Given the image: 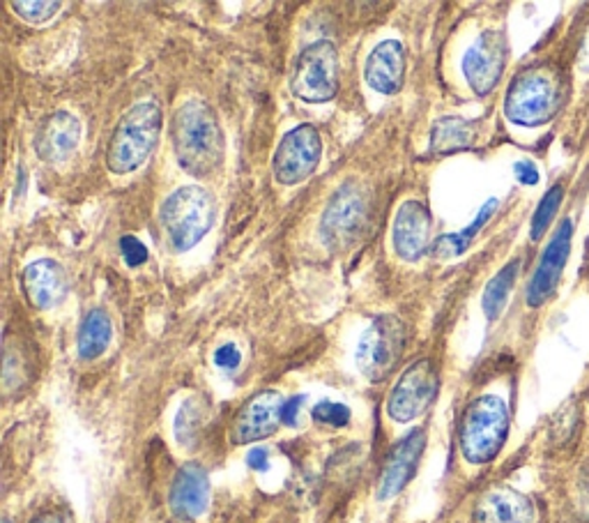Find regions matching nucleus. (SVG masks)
I'll list each match as a JSON object with an SVG mask.
<instances>
[{"label": "nucleus", "instance_id": "nucleus-1", "mask_svg": "<svg viewBox=\"0 0 589 523\" xmlns=\"http://www.w3.org/2000/svg\"><path fill=\"white\" fill-rule=\"evenodd\" d=\"M170 141L178 164L194 178L215 174L223 162V132L207 102L189 100L178 106L170 120Z\"/></svg>", "mask_w": 589, "mask_h": 523}, {"label": "nucleus", "instance_id": "nucleus-2", "mask_svg": "<svg viewBox=\"0 0 589 523\" xmlns=\"http://www.w3.org/2000/svg\"><path fill=\"white\" fill-rule=\"evenodd\" d=\"M162 135V109L157 102H139L120 118L108 141L106 166L118 176L141 169L155 153Z\"/></svg>", "mask_w": 589, "mask_h": 523}, {"label": "nucleus", "instance_id": "nucleus-3", "mask_svg": "<svg viewBox=\"0 0 589 523\" xmlns=\"http://www.w3.org/2000/svg\"><path fill=\"white\" fill-rule=\"evenodd\" d=\"M215 199L199 184L180 187L162 208V224L176 252H189L210 233L215 224Z\"/></svg>", "mask_w": 589, "mask_h": 523}, {"label": "nucleus", "instance_id": "nucleus-4", "mask_svg": "<svg viewBox=\"0 0 589 523\" xmlns=\"http://www.w3.org/2000/svg\"><path fill=\"white\" fill-rule=\"evenodd\" d=\"M509 432V410L507 404L486 395L474 399L461 422V450L470 463H488L502 450Z\"/></svg>", "mask_w": 589, "mask_h": 523}, {"label": "nucleus", "instance_id": "nucleus-5", "mask_svg": "<svg viewBox=\"0 0 589 523\" xmlns=\"http://www.w3.org/2000/svg\"><path fill=\"white\" fill-rule=\"evenodd\" d=\"M408 344L406 323L394 314H380L359 340L355 362L371 383L385 381L401 362Z\"/></svg>", "mask_w": 589, "mask_h": 523}, {"label": "nucleus", "instance_id": "nucleus-6", "mask_svg": "<svg viewBox=\"0 0 589 523\" xmlns=\"http://www.w3.org/2000/svg\"><path fill=\"white\" fill-rule=\"evenodd\" d=\"M560 106V86L553 74L543 69H527L511 84L504 114L511 123L523 127H537L548 123L558 114Z\"/></svg>", "mask_w": 589, "mask_h": 523}, {"label": "nucleus", "instance_id": "nucleus-7", "mask_svg": "<svg viewBox=\"0 0 589 523\" xmlns=\"http://www.w3.org/2000/svg\"><path fill=\"white\" fill-rule=\"evenodd\" d=\"M295 98L322 104L336 98L338 90V53L332 42H313L295 61L293 84Z\"/></svg>", "mask_w": 589, "mask_h": 523}, {"label": "nucleus", "instance_id": "nucleus-8", "mask_svg": "<svg viewBox=\"0 0 589 523\" xmlns=\"http://www.w3.org/2000/svg\"><path fill=\"white\" fill-rule=\"evenodd\" d=\"M367 224V194L357 182H346L332 196L322 217V240L328 247L344 250L359 238Z\"/></svg>", "mask_w": 589, "mask_h": 523}, {"label": "nucleus", "instance_id": "nucleus-9", "mask_svg": "<svg viewBox=\"0 0 589 523\" xmlns=\"http://www.w3.org/2000/svg\"><path fill=\"white\" fill-rule=\"evenodd\" d=\"M435 395H438V373H435L431 360H417L394 385L387 413L398 424L412 422L426 413Z\"/></svg>", "mask_w": 589, "mask_h": 523}, {"label": "nucleus", "instance_id": "nucleus-10", "mask_svg": "<svg viewBox=\"0 0 589 523\" xmlns=\"http://www.w3.org/2000/svg\"><path fill=\"white\" fill-rule=\"evenodd\" d=\"M322 141L313 125H297L281 139L274 153V178L281 184H299L307 180L320 164Z\"/></svg>", "mask_w": 589, "mask_h": 523}, {"label": "nucleus", "instance_id": "nucleus-11", "mask_svg": "<svg viewBox=\"0 0 589 523\" xmlns=\"http://www.w3.org/2000/svg\"><path fill=\"white\" fill-rule=\"evenodd\" d=\"M507 37L502 30H484L463 55V74L477 95H488L498 86L507 63Z\"/></svg>", "mask_w": 589, "mask_h": 523}, {"label": "nucleus", "instance_id": "nucleus-12", "mask_svg": "<svg viewBox=\"0 0 589 523\" xmlns=\"http://www.w3.org/2000/svg\"><path fill=\"white\" fill-rule=\"evenodd\" d=\"M283 404L286 401L274 390L258 392L256 397L246 401L231 429L233 445H249L270 438L283 422Z\"/></svg>", "mask_w": 589, "mask_h": 523}, {"label": "nucleus", "instance_id": "nucleus-13", "mask_svg": "<svg viewBox=\"0 0 589 523\" xmlns=\"http://www.w3.org/2000/svg\"><path fill=\"white\" fill-rule=\"evenodd\" d=\"M572 233H574L572 221L564 219L555 238L548 242V247H546L539 266H537V272H535V277H532L529 289H527L529 307L543 305L548 301V295L558 289L562 270H564L566 258H568V250H572Z\"/></svg>", "mask_w": 589, "mask_h": 523}, {"label": "nucleus", "instance_id": "nucleus-14", "mask_svg": "<svg viewBox=\"0 0 589 523\" xmlns=\"http://www.w3.org/2000/svg\"><path fill=\"white\" fill-rule=\"evenodd\" d=\"M424 445H426L424 429H412V432L394 447L385 463L383 477H380V484H377L380 500H389L404 492V487L412 480L417 471V463H420L422 459Z\"/></svg>", "mask_w": 589, "mask_h": 523}, {"label": "nucleus", "instance_id": "nucleus-15", "mask_svg": "<svg viewBox=\"0 0 589 523\" xmlns=\"http://www.w3.org/2000/svg\"><path fill=\"white\" fill-rule=\"evenodd\" d=\"M431 217L420 201H406L394 219V250L398 258L414 264L420 260L428 245Z\"/></svg>", "mask_w": 589, "mask_h": 523}, {"label": "nucleus", "instance_id": "nucleus-16", "mask_svg": "<svg viewBox=\"0 0 589 523\" xmlns=\"http://www.w3.org/2000/svg\"><path fill=\"white\" fill-rule=\"evenodd\" d=\"M532 500L516 489L498 487L486 492L472 512V523H535Z\"/></svg>", "mask_w": 589, "mask_h": 523}, {"label": "nucleus", "instance_id": "nucleus-17", "mask_svg": "<svg viewBox=\"0 0 589 523\" xmlns=\"http://www.w3.org/2000/svg\"><path fill=\"white\" fill-rule=\"evenodd\" d=\"M24 293L28 303L37 309H53L59 307L67 295V275L65 270L51 258L35 260L24 270Z\"/></svg>", "mask_w": 589, "mask_h": 523}, {"label": "nucleus", "instance_id": "nucleus-18", "mask_svg": "<svg viewBox=\"0 0 589 523\" xmlns=\"http://www.w3.org/2000/svg\"><path fill=\"white\" fill-rule=\"evenodd\" d=\"M367 84L380 95H396L406 79V49L401 42H380L364 67Z\"/></svg>", "mask_w": 589, "mask_h": 523}, {"label": "nucleus", "instance_id": "nucleus-19", "mask_svg": "<svg viewBox=\"0 0 589 523\" xmlns=\"http://www.w3.org/2000/svg\"><path fill=\"white\" fill-rule=\"evenodd\" d=\"M210 506V480L199 463H187L170 487V510L180 519H199Z\"/></svg>", "mask_w": 589, "mask_h": 523}, {"label": "nucleus", "instance_id": "nucleus-20", "mask_svg": "<svg viewBox=\"0 0 589 523\" xmlns=\"http://www.w3.org/2000/svg\"><path fill=\"white\" fill-rule=\"evenodd\" d=\"M81 139V123L67 111H55L37 129L35 151L44 162L67 160Z\"/></svg>", "mask_w": 589, "mask_h": 523}, {"label": "nucleus", "instance_id": "nucleus-21", "mask_svg": "<svg viewBox=\"0 0 589 523\" xmlns=\"http://www.w3.org/2000/svg\"><path fill=\"white\" fill-rule=\"evenodd\" d=\"M474 125L463 118H440L431 129V153L451 155L472 145Z\"/></svg>", "mask_w": 589, "mask_h": 523}, {"label": "nucleus", "instance_id": "nucleus-22", "mask_svg": "<svg viewBox=\"0 0 589 523\" xmlns=\"http://www.w3.org/2000/svg\"><path fill=\"white\" fill-rule=\"evenodd\" d=\"M111 337H113L111 316L104 309L88 311L79 330V355L84 360H98L108 348Z\"/></svg>", "mask_w": 589, "mask_h": 523}, {"label": "nucleus", "instance_id": "nucleus-23", "mask_svg": "<svg viewBox=\"0 0 589 523\" xmlns=\"http://www.w3.org/2000/svg\"><path fill=\"white\" fill-rule=\"evenodd\" d=\"M498 199H490L484 203V208L479 211L477 219H474L470 227H465L463 231L459 233H449V235H443L433 242V254L438 256V258H451V256H461L468 247H470V242L474 240V235H477L484 227H486V221L492 217V213L498 211Z\"/></svg>", "mask_w": 589, "mask_h": 523}, {"label": "nucleus", "instance_id": "nucleus-24", "mask_svg": "<svg viewBox=\"0 0 589 523\" xmlns=\"http://www.w3.org/2000/svg\"><path fill=\"white\" fill-rule=\"evenodd\" d=\"M518 268H521V260H511V264H507L488 282V286L484 291V301H482V307H484V314H486L488 321H496L498 316L502 314V309H504V305L509 301V293L516 284Z\"/></svg>", "mask_w": 589, "mask_h": 523}, {"label": "nucleus", "instance_id": "nucleus-25", "mask_svg": "<svg viewBox=\"0 0 589 523\" xmlns=\"http://www.w3.org/2000/svg\"><path fill=\"white\" fill-rule=\"evenodd\" d=\"M203 418H205V410H203V404L199 397H192L182 404L180 413L176 418V436H178L180 445L194 443L199 429L203 424Z\"/></svg>", "mask_w": 589, "mask_h": 523}, {"label": "nucleus", "instance_id": "nucleus-26", "mask_svg": "<svg viewBox=\"0 0 589 523\" xmlns=\"http://www.w3.org/2000/svg\"><path fill=\"white\" fill-rule=\"evenodd\" d=\"M562 196H564L562 184H555L553 190H548V194L539 203L535 219H532V240H539L546 233V229L550 227V221H553V217L558 215Z\"/></svg>", "mask_w": 589, "mask_h": 523}, {"label": "nucleus", "instance_id": "nucleus-27", "mask_svg": "<svg viewBox=\"0 0 589 523\" xmlns=\"http://www.w3.org/2000/svg\"><path fill=\"white\" fill-rule=\"evenodd\" d=\"M12 10L26 18L28 24H44L49 18L61 10V3H55V0H49V3H24V0H18V3H12Z\"/></svg>", "mask_w": 589, "mask_h": 523}, {"label": "nucleus", "instance_id": "nucleus-28", "mask_svg": "<svg viewBox=\"0 0 589 523\" xmlns=\"http://www.w3.org/2000/svg\"><path fill=\"white\" fill-rule=\"evenodd\" d=\"M311 416L316 422L328 424V426H346L350 422V408L336 401H320Z\"/></svg>", "mask_w": 589, "mask_h": 523}, {"label": "nucleus", "instance_id": "nucleus-29", "mask_svg": "<svg viewBox=\"0 0 589 523\" xmlns=\"http://www.w3.org/2000/svg\"><path fill=\"white\" fill-rule=\"evenodd\" d=\"M120 250H123V258L129 268H141L148 260V247L143 242L135 235H125L120 240Z\"/></svg>", "mask_w": 589, "mask_h": 523}, {"label": "nucleus", "instance_id": "nucleus-30", "mask_svg": "<svg viewBox=\"0 0 589 523\" xmlns=\"http://www.w3.org/2000/svg\"><path fill=\"white\" fill-rule=\"evenodd\" d=\"M242 362V353L235 344H221L217 350H215V365L219 369H226V371H233L238 369Z\"/></svg>", "mask_w": 589, "mask_h": 523}, {"label": "nucleus", "instance_id": "nucleus-31", "mask_svg": "<svg viewBox=\"0 0 589 523\" xmlns=\"http://www.w3.org/2000/svg\"><path fill=\"white\" fill-rule=\"evenodd\" d=\"M516 171V178L523 182V184H537L539 182V169L535 164H532L529 160H523L514 166Z\"/></svg>", "mask_w": 589, "mask_h": 523}, {"label": "nucleus", "instance_id": "nucleus-32", "mask_svg": "<svg viewBox=\"0 0 589 523\" xmlns=\"http://www.w3.org/2000/svg\"><path fill=\"white\" fill-rule=\"evenodd\" d=\"M246 463H249V469L265 473L270 469V452L265 450V447H256L249 455H246Z\"/></svg>", "mask_w": 589, "mask_h": 523}, {"label": "nucleus", "instance_id": "nucleus-33", "mask_svg": "<svg viewBox=\"0 0 589 523\" xmlns=\"http://www.w3.org/2000/svg\"><path fill=\"white\" fill-rule=\"evenodd\" d=\"M304 399L307 397H293L289 399L286 404H283V424H289V426H295L297 424V418H299V408L304 404Z\"/></svg>", "mask_w": 589, "mask_h": 523}, {"label": "nucleus", "instance_id": "nucleus-34", "mask_svg": "<svg viewBox=\"0 0 589 523\" xmlns=\"http://www.w3.org/2000/svg\"><path fill=\"white\" fill-rule=\"evenodd\" d=\"M578 482H580V489H582V494L589 498V459L585 461V465H582V469H580V477H578Z\"/></svg>", "mask_w": 589, "mask_h": 523}, {"label": "nucleus", "instance_id": "nucleus-35", "mask_svg": "<svg viewBox=\"0 0 589 523\" xmlns=\"http://www.w3.org/2000/svg\"><path fill=\"white\" fill-rule=\"evenodd\" d=\"M33 523H65V521H63V516H61V514H53V512H49V514L37 516Z\"/></svg>", "mask_w": 589, "mask_h": 523}, {"label": "nucleus", "instance_id": "nucleus-36", "mask_svg": "<svg viewBox=\"0 0 589 523\" xmlns=\"http://www.w3.org/2000/svg\"><path fill=\"white\" fill-rule=\"evenodd\" d=\"M580 65H582V72H589V37H587L585 49L580 53Z\"/></svg>", "mask_w": 589, "mask_h": 523}, {"label": "nucleus", "instance_id": "nucleus-37", "mask_svg": "<svg viewBox=\"0 0 589 523\" xmlns=\"http://www.w3.org/2000/svg\"><path fill=\"white\" fill-rule=\"evenodd\" d=\"M5 523H10V521H5Z\"/></svg>", "mask_w": 589, "mask_h": 523}]
</instances>
